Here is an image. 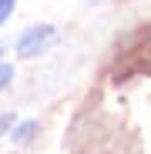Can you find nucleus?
<instances>
[{
	"mask_svg": "<svg viewBox=\"0 0 151 154\" xmlns=\"http://www.w3.org/2000/svg\"><path fill=\"white\" fill-rule=\"evenodd\" d=\"M57 40V30L50 23H37V27H27L20 37H17V57H40L44 50Z\"/></svg>",
	"mask_w": 151,
	"mask_h": 154,
	"instance_id": "nucleus-1",
	"label": "nucleus"
},
{
	"mask_svg": "<svg viewBox=\"0 0 151 154\" xmlns=\"http://www.w3.org/2000/svg\"><path fill=\"white\" fill-rule=\"evenodd\" d=\"M14 4H17V0H0V23L14 14Z\"/></svg>",
	"mask_w": 151,
	"mask_h": 154,
	"instance_id": "nucleus-4",
	"label": "nucleus"
},
{
	"mask_svg": "<svg viewBox=\"0 0 151 154\" xmlns=\"http://www.w3.org/2000/svg\"><path fill=\"white\" fill-rule=\"evenodd\" d=\"M10 81H14V67H10V64H0V94L7 91Z\"/></svg>",
	"mask_w": 151,
	"mask_h": 154,
	"instance_id": "nucleus-3",
	"label": "nucleus"
},
{
	"mask_svg": "<svg viewBox=\"0 0 151 154\" xmlns=\"http://www.w3.org/2000/svg\"><path fill=\"white\" fill-rule=\"evenodd\" d=\"M34 134H37V121H24V124H17V127H14L10 141H17V144H27Z\"/></svg>",
	"mask_w": 151,
	"mask_h": 154,
	"instance_id": "nucleus-2",
	"label": "nucleus"
},
{
	"mask_svg": "<svg viewBox=\"0 0 151 154\" xmlns=\"http://www.w3.org/2000/svg\"><path fill=\"white\" fill-rule=\"evenodd\" d=\"M10 127H14V114H0V137H7Z\"/></svg>",
	"mask_w": 151,
	"mask_h": 154,
	"instance_id": "nucleus-5",
	"label": "nucleus"
}]
</instances>
